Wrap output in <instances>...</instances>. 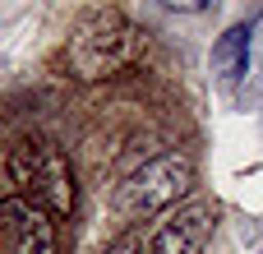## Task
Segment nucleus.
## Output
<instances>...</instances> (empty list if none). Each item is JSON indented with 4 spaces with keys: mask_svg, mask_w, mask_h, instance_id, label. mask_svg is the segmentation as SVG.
<instances>
[{
    "mask_svg": "<svg viewBox=\"0 0 263 254\" xmlns=\"http://www.w3.org/2000/svg\"><path fill=\"white\" fill-rule=\"evenodd\" d=\"M139 46H143L139 28L120 9L102 5V9H88L74 23L65 60H69L74 79H111V74H120L125 65L139 60Z\"/></svg>",
    "mask_w": 263,
    "mask_h": 254,
    "instance_id": "obj_1",
    "label": "nucleus"
},
{
    "mask_svg": "<svg viewBox=\"0 0 263 254\" xmlns=\"http://www.w3.org/2000/svg\"><path fill=\"white\" fill-rule=\"evenodd\" d=\"M106 254H148V250H143L134 236H120V241H111V245H106Z\"/></svg>",
    "mask_w": 263,
    "mask_h": 254,
    "instance_id": "obj_7",
    "label": "nucleus"
},
{
    "mask_svg": "<svg viewBox=\"0 0 263 254\" xmlns=\"http://www.w3.org/2000/svg\"><path fill=\"white\" fill-rule=\"evenodd\" d=\"M9 176H14V190L32 204H42L51 217H69L74 213V176H69V162L55 143H42V139H23L14 153H9Z\"/></svg>",
    "mask_w": 263,
    "mask_h": 254,
    "instance_id": "obj_3",
    "label": "nucleus"
},
{
    "mask_svg": "<svg viewBox=\"0 0 263 254\" xmlns=\"http://www.w3.org/2000/svg\"><path fill=\"white\" fill-rule=\"evenodd\" d=\"M194 190V162L185 153H157L153 162H143L139 171L125 176L116 204L125 217L143 222V217H157V213H171L180 208V199Z\"/></svg>",
    "mask_w": 263,
    "mask_h": 254,
    "instance_id": "obj_2",
    "label": "nucleus"
},
{
    "mask_svg": "<svg viewBox=\"0 0 263 254\" xmlns=\"http://www.w3.org/2000/svg\"><path fill=\"white\" fill-rule=\"evenodd\" d=\"M9 190H14V176H9V157L0 153V204L9 199Z\"/></svg>",
    "mask_w": 263,
    "mask_h": 254,
    "instance_id": "obj_8",
    "label": "nucleus"
},
{
    "mask_svg": "<svg viewBox=\"0 0 263 254\" xmlns=\"http://www.w3.org/2000/svg\"><path fill=\"white\" fill-rule=\"evenodd\" d=\"M250 37H254L250 23H236V28H227V32L217 37V46H213V69H217L227 83L245 79V69H250Z\"/></svg>",
    "mask_w": 263,
    "mask_h": 254,
    "instance_id": "obj_6",
    "label": "nucleus"
},
{
    "mask_svg": "<svg viewBox=\"0 0 263 254\" xmlns=\"http://www.w3.org/2000/svg\"><path fill=\"white\" fill-rule=\"evenodd\" d=\"M213 222H217V204L213 199H185L180 208H171L153 241H148V254H203L208 236H213Z\"/></svg>",
    "mask_w": 263,
    "mask_h": 254,
    "instance_id": "obj_5",
    "label": "nucleus"
},
{
    "mask_svg": "<svg viewBox=\"0 0 263 254\" xmlns=\"http://www.w3.org/2000/svg\"><path fill=\"white\" fill-rule=\"evenodd\" d=\"M0 236H5V254H60L55 217L23 194H9L0 204Z\"/></svg>",
    "mask_w": 263,
    "mask_h": 254,
    "instance_id": "obj_4",
    "label": "nucleus"
}]
</instances>
